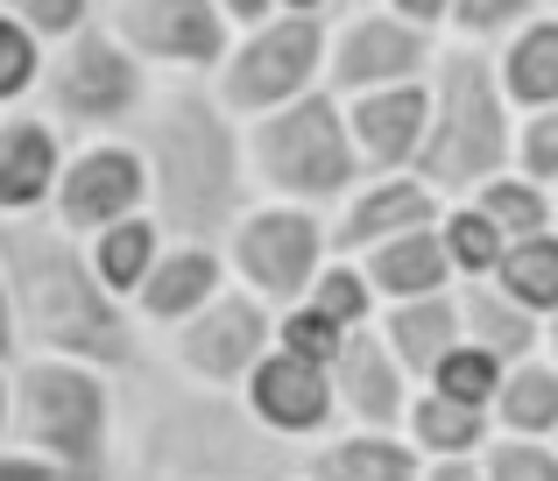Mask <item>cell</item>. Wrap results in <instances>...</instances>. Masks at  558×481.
Here are the masks:
<instances>
[{"instance_id": "cell-7", "label": "cell", "mask_w": 558, "mask_h": 481, "mask_svg": "<svg viewBox=\"0 0 558 481\" xmlns=\"http://www.w3.org/2000/svg\"><path fill=\"white\" fill-rule=\"evenodd\" d=\"M8 425L28 440V454L64 460V468H93L107 446V383L78 361H22L8 383Z\"/></svg>"}, {"instance_id": "cell-6", "label": "cell", "mask_w": 558, "mask_h": 481, "mask_svg": "<svg viewBox=\"0 0 558 481\" xmlns=\"http://www.w3.org/2000/svg\"><path fill=\"white\" fill-rule=\"evenodd\" d=\"M43 99H50V121L57 128H121L142 113V99H149V64H142L135 50H128L113 28H71L64 43H50V57H43L36 71Z\"/></svg>"}, {"instance_id": "cell-27", "label": "cell", "mask_w": 558, "mask_h": 481, "mask_svg": "<svg viewBox=\"0 0 558 481\" xmlns=\"http://www.w3.org/2000/svg\"><path fill=\"white\" fill-rule=\"evenodd\" d=\"M318 481H417V454L403 440H381V432H361V440H340L312 460Z\"/></svg>"}, {"instance_id": "cell-23", "label": "cell", "mask_w": 558, "mask_h": 481, "mask_svg": "<svg viewBox=\"0 0 558 481\" xmlns=\"http://www.w3.org/2000/svg\"><path fill=\"white\" fill-rule=\"evenodd\" d=\"M85 241H93V248H85V262H93L99 290H113V298H128V290L142 284V269L156 262V248H163V227H156L149 213H121V220L93 227Z\"/></svg>"}, {"instance_id": "cell-16", "label": "cell", "mask_w": 558, "mask_h": 481, "mask_svg": "<svg viewBox=\"0 0 558 481\" xmlns=\"http://www.w3.org/2000/svg\"><path fill=\"white\" fill-rule=\"evenodd\" d=\"M347 135H354L361 170H410L417 164V142H424V79L403 85H375V93H347Z\"/></svg>"}, {"instance_id": "cell-9", "label": "cell", "mask_w": 558, "mask_h": 481, "mask_svg": "<svg viewBox=\"0 0 558 481\" xmlns=\"http://www.w3.org/2000/svg\"><path fill=\"white\" fill-rule=\"evenodd\" d=\"M438 36L389 8H354L340 28H326V57H318V85L332 99L347 93H375V85H403V79H424Z\"/></svg>"}, {"instance_id": "cell-14", "label": "cell", "mask_w": 558, "mask_h": 481, "mask_svg": "<svg viewBox=\"0 0 558 481\" xmlns=\"http://www.w3.org/2000/svg\"><path fill=\"white\" fill-rule=\"evenodd\" d=\"M446 199L417 178V170H375L340 199V220L326 227V255H361V248L403 235V227H432Z\"/></svg>"}, {"instance_id": "cell-29", "label": "cell", "mask_w": 558, "mask_h": 481, "mask_svg": "<svg viewBox=\"0 0 558 481\" xmlns=\"http://www.w3.org/2000/svg\"><path fill=\"white\" fill-rule=\"evenodd\" d=\"M410 411V440L424 446V454H474L481 440H488V418H481V404H460V397H438V389H424L417 404H403Z\"/></svg>"}, {"instance_id": "cell-30", "label": "cell", "mask_w": 558, "mask_h": 481, "mask_svg": "<svg viewBox=\"0 0 558 481\" xmlns=\"http://www.w3.org/2000/svg\"><path fill=\"white\" fill-rule=\"evenodd\" d=\"M304 304H318L332 326H368L375 318V290H368V276L354 269V255H326L318 262L312 284H304Z\"/></svg>"}, {"instance_id": "cell-3", "label": "cell", "mask_w": 558, "mask_h": 481, "mask_svg": "<svg viewBox=\"0 0 558 481\" xmlns=\"http://www.w3.org/2000/svg\"><path fill=\"white\" fill-rule=\"evenodd\" d=\"M509 128H517V107L502 99L488 43L452 36L446 50H432V64H424V142L410 170L438 199H466L481 178L509 164Z\"/></svg>"}, {"instance_id": "cell-43", "label": "cell", "mask_w": 558, "mask_h": 481, "mask_svg": "<svg viewBox=\"0 0 558 481\" xmlns=\"http://www.w3.org/2000/svg\"><path fill=\"white\" fill-rule=\"evenodd\" d=\"M276 8H298V14H326L332 0H276Z\"/></svg>"}, {"instance_id": "cell-31", "label": "cell", "mask_w": 558, "mask_h": 481, "mask_svg": "<svg viewBox=\"0 0 558 481\" xmlns=\"http://www.w3.org/2000/svg\"><path fill=\"white\" fill-rule=\"evenodd\" d=\"M495 383H502V361H495L488 347H474V340H452L446 354L432 361V389L438 397H460V404H481V411H488Z\"/></svg>"}, {"instance_id": "cell-26", "label": "cell", "mask_w": 558, "mask_h": 481, "mask_svg": "<svg viewBox=\"0 0 558 481\" xmlns=\"http://www.w3.org/2000/svg\"><path fill=\"white\" fill-rule=\"evenodd\" d=\"M466 199H474V206L495 220V235H502V241L537 235V227H551V213H558V192H551V184H531L523 170H509V164L495 170V178H481Z\"/></svg>"}, {"instance_id": "cell-2", "label": "cell", "mask_w": 558, "mask_h": 481, "mask_svg": "<svg viewBox=\"0 0 558 481\" xmlns=\"http://www.w3.org/2000/svg\"><path fill=\"white\" fill-rule=\"evenodd\" d=\"M149 135L135 142L142 170H149V220L163 241H213L241 213V128L219 99L205 93H163L142 99Z\"/></svg>"}, {"instance_id": "cell-45", "label": "cell", "mask_w": 558, "mask_h": 481, "mask_svg": "<svg viewBox=\"0 0 558 481\" xmlns=\"http://www.w3.org/2000/svg\"><path fill=\"white\" fill-rule=\"evenodd\" d=\"M0 432H8V375H0Z\"/></svg>"}, {"instance_id": "cell-41", "label": "cell", "mask_w": 558, "mask_h": 481, "mask_svg": "<svg viewBox=\"0 0 558 481\" xmlns=\"http://www.w3.org/2000/svg\"><path fill=\"white\" fill-rule=\"evenodd\" d=\"M219 14H227L233 28H247V22H262V14H276V0H219Z\"/></svg>"}, {"instance_id": "cell-1", "label": "cell", "mask_w": 558, "mask_h": 481, "mask_svg": "<svg viewBox=\"0 0 558 481\" xmlns=\"http://www.w3.org/2000/svg\"><path fill=\"white\" fill-rule=\"evenodd\" d=\"M0 276H8V304H14V333L36 354H64V361H99L121 369L135 361V333L121 318V298L99 290L85 248L43 213L0 220Z\"/></svg>"}, {"instance_id": "cell-46", "label": "cell", "mask_w": 558, "mask_h": 481, "mask_svg": "<svg viewBox=\"0 0 558 481\" xmlns=\"http://www.w3.org/2000/svg\"><path fill=\"white\" fill-rule=\"evenodd\" d=\"M551 227H558V213H551Z\"/></svg>"}, {"instance_id": "cell-36", "label": "cell", "mask_w": 558, "mask_h": 481, "mask_svg": "<svg viewBox=\"0 0 558 481\" xmlns=\"http://www.w3.org/2000/svg\"><path fill=\"white\" fill-rule=\"evenodd\" d=\"M0 8L14 14V22L28 28V36L50 50V43H64L71 28H85V14H93V0H0Z\"/></svg>"}, {"instance_id": "cell-21", "label": "cell", "mask_w": 558, "mask_h": 481, "mask_svg": "<svg viewBox=\"0 0 558 481\" xmlns=\"http://www.w3.org/2000/svg\"><path fill=\"white\" fill-rule=\"evenodd\" d=\"M495 79H502L509 107H551L558 99V14H537V22H517L502 36V57H495Z\"/></svg>"}, {"instance_id": "cell-44", "label": "cell", "mask_w": 558, "mask_h": 481, "mask_svg": "<svg viewBox=\"0 0 558 481\" xmlns=\"http://www.w3.org/2000/svg\"><path fill=\"white\" fill-rule=\"evenodd\" d=\"M545 318H551V369H558V304H551V312H545Z\"/></svg>"}, {"instance_id": "cell-34", "label": "cell", "mask_w": 558, "mask_h": 481, "mask_svg": "<svg viewBox=\"0 0 558 481\" xmlns=\"http://www.w3.org/2000/svg\"><path fill=\"white\" fill-rule=\"evenodd\" d=\"M36 71H43V43L0 8V107H22L36 93Z\"/></svg>"}, {"instance_id": "cell-18", "label": "cell", "mask_w": 558, "mask_h": 481, "mask_svg": "<svg viewBox=\"0 0 558 481\" xmlns=\"http://www.w3.org/2000/svg\"><path fill=\"white\" fill-rule=\"evenodd\" d=\"M219 284H227V262H219L213 241H163L128 298H135V312L149 318V326H178V318H191Z\"/></svg>"}, {"instance_id": "cell-33", "label": "cell", "mask_w": 558, "mask_h": 481, "mask_svg": "<svg viewBox=\"0 0 558 481\" xmlns=\"http://www.w3.org/2000/svg\"><path fill=\"white\" fill-rule=\"evenodd\" d=\"M340 333H347V326H332V318L318 312V304H304V298H290L283 312L269 318V340H276V347H290V354H304V361H332Z\"/></svg>"}, {"instance_id": "cell-20", "label": "cell", "mask_w": 558, "mask_h": 481, "mask_svg": "<svg viewBox=\"0 0 558 481\" xmlns=\"http://www.w3.org/2000/svg\"><path fill=\"white\" fill-rule=\"evenodd\" d=\"M375 333H381V347L396 354V369H403V375H432V361L460 340V298H446V290L396 298L389 318H381Z\"/></svg>"}, {"instance_id": "cell-38", "label": "cell", "mask_w": 558, "mask_h": 481, "mask_svg": "<svg viewBox=\"0 0 558 481\" xmlns=\"http://www.w3.org/2000/svg\"><path fill=\"white\" fill-rule=\"evenodd\" d=\"M0 481H64V468L43 454H0Z\"/></svg>"}, {"instance_id": "cell-8", "label": "cell", "mask_w": 558, "mask_h": 481, "mask_svg": "<svg viewBox=\"0 0 558 481\" xmlns=\"http://www.w3.org/2000/svg\"><path fill=\"white\" fill-rule=\"evenodd\" d=\"M227 262L262 304H290L304 298L312 269L326 262V220H318V206H290V199L241 206L227 235Z\"/></svg>"}, {"instance_id": "cell-15", "label": "cell", "mask_w": 558, "mask_h": 481, "mask_svg": "<svg viewBox=\"0 0 558 481\" xmlns=\"http://www.w3.org/2000/svg\"><path fill=\"white\" fill-rule=\"evenodd\" d=\"M57 164H64V128L43 107H0V220L50 206Z\"/></svg>"}, {"instance_id": "cell-24", "label": "cell", "mask_w": 558, "mask_h": 481, "mask_svg": "<svg viewBox=\"0 0 558 481\" xmlns=\"http://www.w3.org/2000/svg\"><path fill=\"white\" fill-rule=\"evenodd\" d=\"M495 418H502L517 440H545L558 432V369L551 361H502V383H495Z\"/></svg>"}, {"instance_id": "cell-22", "label": "cell", "mask_w": 558, "mask_h": 481, "mask_svg": "<svg viewBox=\"0 0 558 481\" xmlns=\"http://www.w3.org/2000/svg\"><path fill=\"white\" fill-rule=\"evenodd\" d=\"M488 284L502 290L509 304H523L531 318H545L551 304H558V227H537V235L502 241V255H495Z\"/></svg>"}, {"instance_id": "cell-11", "label": "cell", "mask_w": 558, "mask_h": 481, "mask_svg": "<svg viewBox=\"0 0 558 481\" xmlns=\"http://www.w3.org/2000/svg\"><path fill=\"white\" fill-rule=\"evenodd\" d=\"M107 28L156 71H213L233 43L219 0H113Z\"/></svg>"}, {"instance_id": "cell-28", "label": "cell", "mask_w": 558, "mask_h": 481, "mask_svg": "<svg viewBox=\"0 0 558 481\" xmlns=\"http://www.w3.org/2000/svg\"><path fill=\"white\" fill-rule=\"evenodd\" d=\"M432 235L438 248H446V262H452V276H488L495 269V255H502V235H495V220L474 206V199H446L438 206V220H432Z\"/></svg>"}, {"instance_id": "cell-4", "label": "cell", "mask_w": 558, "mask_h": 481, "mask_svg": "<svg viewBox=\"0 0 558 481\" xmlns=\"http://www.w3.org/2000/svg\"><path fill=\"white\" fill-rule=\"evenodd\" d=\"M241 170L290 206H332L368 178L354 156V135H347V113L326 85H304L298 99L255 113L241 135Z\"/></svg>"}, {"instance_id": "cell-12", "label": "cell", "mask_w": 558, "mask_h": 481, "mask_svg": "<svg viewBox=\"0 0 558 481\" xmlns=\"http://www.w3.org/2000/svg\"><path fill=\"white\" fill-rule=\"evenodd\" d=\"M262 347H269V304H262L255 290H227L219 284L191 318H178V361L198 375V383H213V389L241 383L247 361H255Z\"/></svg>"}, {"instance_id": "cell-25", "label": "cell", "mask_w": 558, "mask_h": 481, "mask_svg": "<svg viewBox=\"0 0 558 481\" xmlns=\"http://www.w3.org/2000/svg\"><path fill=\"white\" fill-rule=\"evenodd\" d=\"M460 340L488 347L495 361H517V354H531V347H537V318L523 312V304H509L488 276H474V290L460 298Z\"/></svg>"}, {"instance_id": "cell-10", "label": "cell", "mask_w": 558, "mask_h": 481, "mask_svg": "<svg viewBox=\"0 0 558 481\" xmlns=\"http://www.w3.org/2000/svg\"><path fill=\"white\" fill-rule=\"evenodd\" d=\"M121 213H149V170H142L135 142H85V149H64L50 184V220L64 235H93V227L121 220Z\"/></svg>"}, {"instance_id": "cell-17", "label": "cell", "mask_w": 558, "mask_h": 481, "mask_svg": "<svg viewBox=\"0 0 558 481\" xmlns=\"http://www.w3.org/2000/svg\"><path fill=\"white\" fill-rule=\"evenodd\" d=\"M326 375H332V404H347V411L375 432L389 425V418H403V404H410L403 369H396V354L381 347L375 326H347L340 347H332V361H326Z\"/></svg>"}, {"instance_id": "cell-13", "label": "cell", "mask_w": 558, "mask_h": 481, "mask_svg": "<svg viewBox=\"0 0 558 481\" xmlns=\"http://www.w3.org/2000/svg\"><path fill=\"white\" fill-rule=\"evenodd\" d=\"M241 389H247L255 425L276 432V440H312V432H326V418H332L326 361H304V354H290V347H276V340L247 361Z\"/></svg>"}, {"instance_id": "cell-39", "label": "cell", "mask_w": 558, "mask_h": 481, "mask_svg": "<svg viewBox=\"0 0 558 481\" xmlns=\"http://www.w3.org/2000/svg\"><path fill=\"white\" fill-rule=\"evenodd\" d=\"M381 8H389V14H403V22H417V28H432V36H438V28H446V8H452V0H381Z\"/></svg>"}, {"instance_id": "cell-37", "label": "cell", "mask_w": 558, "mask_h": 481, "mask_svg": "<svg viewBox=\"0 0 558 481\" xmlns=\"http://www.w3.org/2000/svg\"><path fill=\"white\" fill-rule=\"evenodd\" d=\"M481 481H558V454H551V446H537V440H517V432H509V440L488 454Z\"/></svg>"}, {"instance_id": "cell-42", "label": "cell", "mask_w": 558, "mask_h": 481, "mask_svg": "<svg viewBox=\"0 0 558 481\" xmlns=\"http://www.w3.org/2000/svg\"><path fill=\"white\" fill-rule=\"evenodd\" d=\"M22 333H14V304H8V276H0V361H14Z\"/></svg>"}, {"instance_id": "cell-19", "label": "cell", "mask_w": 558, "mask_h": 481, "mask_svg": "<svg viewBox=\"0 0 558 481\" xmlns=\"http://www.w3.org/2000/svg\"><path fill=\"white\" fill-rule=\"evenodd\" d=\"M354 269L368 276V290H375V298H389V304L396 298H424V290H446L452 284V262H446V248H438L432 227H403V235L361 248Z\"/></svg>"}, {"instance_id": "cell-35", "label": "cell", "mask_w": 558, "mask_h": 481, "mask_svg": "<svg viewBox=\"0 0 558 481\" xmlns=\"http://www.w3.org/2000/svg\"><path fill=\"white\" fill-rule=\"evenodd\" d=\"M537 0H452L446 8V28L460 43H502L517 22H531Z\"/></svg>"}, {"instance_id": "cell-40", "label": "cell", "mask_w": 558, "mask_h": 481, "mask_svg": "<svg viewBox=\"0 0 558 481\" xmlns=\"http://www.w3.org/2000/svg\"><path fill=\"white\" fill-rule=\"evenodd\" d=\"M417 481H481V468H474L466 454H438V468H432V474L417 468Z\"/></svg>"}, {"instance_id": "cell-32", "label": "cell", "mask_w": 558, "mask_h": 481, "mask_svg": "<svg viewBox=\"0 0 558 481\" xmlns=\"http://www.w3.org/2000/svg\"><path fill=\"white\" fill-rule=\"evenodd\" d=\"M509 170H523L531 184L558 192V99L517 113V128H509Z\"/></svg>"}, {"instance_id": "cell-5", "label": "cell", "mask_w": 558, "mask_h": 481, "mask_svg": "<svg viewBox=\"0 0 558 481\" xmlns=\"http://www.w3.org/2000/svg\"><path fill=\"white\" fill-rule=\"evenodd\" d=\"M318 57H326V14H298L276 8L262 22L233 28L227 57L213 64V99L233 113V121H255V113L298 99L304 85H318Z\"/></svg>"}]
</instances>
